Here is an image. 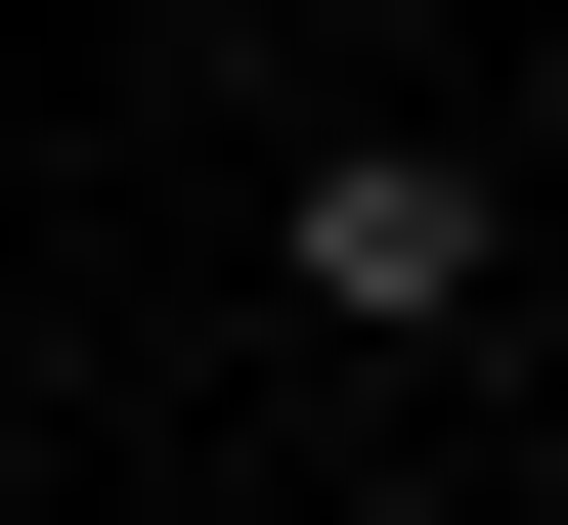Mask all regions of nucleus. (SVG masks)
I'll return each mask as SVG.
<instances>
[{
	"mask_svg": "<svg viewBox=\"0 0 568 525\" xmlns=\"http://www.w3.org/2000/svg\"><path fill=\"white\" fill-rule=\"evenodd\" d=\"M263 306H306V351H525V132H481V88H351V132H306L263 175Z\"/></svg>",
	"mask_w": 568,
	"mask_h": 525,
	"instance_id": "1",
	"label": "nucleus"
}]
</instances>
